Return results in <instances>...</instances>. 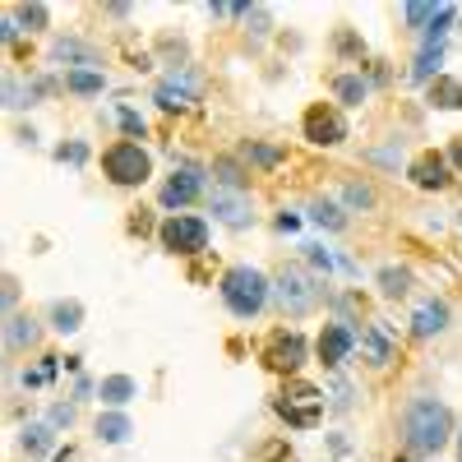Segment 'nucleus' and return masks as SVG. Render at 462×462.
I'll list each match as a JSON object with an SVG mask.
<instances>
[{"label":"nucleus","mask_w":462,"mask_h":462,"mask_svg":"<svg viewBox=\"0 0 462 462\" xmlns=\"http://www.w3.org/2000/svg\"><path fill=\"white\" fill-rule=\"evenodd\" d=\"M402 439L411 453H439L453 439V411L439 398H411L402 411Z\"/></svg>","instance_id":"obj_1"},{"label":"nucleus","mask_w":462,"mask_h":462,"mask_svg":"<svg viewBox=\"0 0 462 462\" xmlns=\"http://www.w3.org/2000/svg\"><path fill=\"white\" fill-rule=\"evenodd\" d=\"M222 300H226V310L236 319H254L263 310V300H268V278L259 273V268H250V263L226 268L222 273Z\"/></svg>","instance_id":"obj_2"},{"label":"nucleus","mask_w":462,"mask_h":462,"mask_svg":"<svg viewBox=\"0 0 462 462\" xmlns=\"http://www.w3.org/2000/svg\"><path fill=\"white\" fill-rule=\"evenodd\" d=\"M278 416H287V426H296V430H315L324 416V393L305 379H291L278 398Z\"/></svg>","instance_id":"obj_3"},{"label":"nucleus","mask_w":462,"mask_h":462,"mask_svg":"<svg viewBox=\"0 0 462 462\" xmlns=\"http://www.w3.org/2000/svg\"><path fill=\"white\" fill-rule=\"evenodd\" d=\"M102 171H106L116 185H143V180L152 176V158H148L139 143L121 139V143H111V148L102 152Z\"/></svg>","instance_id":"obj_4"},{"label":"nucleus","mask_w":462,"mask_h":462,"mask_svg":"<svg viewBox=\"0 0 462 462\" xmlns=\"http://www.w3.org/2000/svg\"><path fill=\"white\" fill-rule=\"evenodd\" d=\"M319 296H324V287L305 273V268H282L278 273V300H282L287 315H310L319 305Z\"/></svg>","instance_id":"obj_5"},{"label":"nucleus","mask_w":462,"mask_h":462,"mask_svg":"<svg viewBox=\"0 0 462 462\" xmlns=\"http://www.w3.org/2000/svg\"><path fill=\"white\" fill-rule=\"evenodd\" d=\"M162 245L171 254H199L208 245V222L204 217H189V213H171L162 222Z\"/></svg>","instance_id":"obj_6"},{"label":"nucleus","mask_w":462,"mask_h":462,"mask_svg":"<svg viewBox=\"0 0 462 462\" xmlns=\"http://www.w3.org/2000/svg\"><path fill=\"white\" fill-rule=\"evenodd\" d=\"M263 365L268 370H282V374L300 370L305 365V337L296 328H278L273 337L263 342Z\"/></svg>","instance_id":"obj_7"},{"label":"nucleus","mask_w":462,"mask_h":462,"mask_svg":"<svg viewBox=\"0 0 462 462\" xmlns=\"http://www.w3.org/2000/svg\"><path fill=\"white\" fill-rule=\"evenodd\" d=\"M300 130H305V139L319 143V148H328V143H342V139H346V121H342V116H337L328 102H315L310 111H305Z\"/></svg>","instance_id":"obj_8"},{"label":"nucleus","mask_w":462,"mask_h":462,"mask_svg":"<svg viewBox=\"0 0 462 462\" xmlns=\"http://www.w3.org/2000/svg\"><path fill=\"white\" fill-rule=\"evenodd\" d=\"M411 180L420 185V189H444L448 180H453V171H448V158L444 152H420V158L411 162Z\"/></svg>","instance_id":"obj_9"},{"label":"nucleus","mask_w":462,"mask_h":462,"mask_svg":"<svg viewBox=\"0 0 462 462\" xmlns=\"http://www.w3.org/2000/svg\"><path fill=\"white\" fill-rule=\"evenodd\" d=\"M352 346H356V333L346 328V324H324V333H319V346H315V352H319V361H324V365H342Z\"/></svg>","instance_id":"obj_10"},{"label":"nucleus","mask_w":462,"mask_h":462,"mask_svg":"<svg viewBox=\"0 0 462 462\" xmlns=\"http://www.w3.org/2000/svg\"><path fill=\"white\" fill-rule=\"evenodd\" d=\"M361 356H365L370 365H389V361L398 356V342L389 337V328H383V324H365V333H361Z\"/></svg>","instance_id":"obj_11"},{"label":"nucleus","mask_w":462,"mask_h":462,"mask_svg":"<svg viewBox=\"0 0 462 462\" xmlns=\"http://www.w3.org/2000/svg\"><path fill=\"white\" fill-rule=\"evenodd\" d=\"M199 189H204V176H199V171H176V176L162 185V204H167V208H185V204L199 199Z\"/></svg>","instance_id":"obj_12"},{"label":"nucleus","mask_w":462,"mask_h":462,"mask_svg":"<svg viewBox=\"0 0 462 462\" xmlns=\"http://www.w3.org/2000/svg\"><path fill=\"white\" fill-rule=\"evenodd\" d=\"M213 213L226 222V226H250V199L241 195V189H217L213 195Z\"/></svg>","instance_id":"obj_13"},{"label":"nucleus","mask_w":462,"mask_h":462,"mask_svg":"<svg viewBox=\"0 0 462 462\" xmlns=\"http://www.w3.org/2000/svg\"><path fill=\"white\" fill-rule=\"evenodd\" d=\"M448 328V305L439 300H426V305H416V315H411V333L416 337H435Z\"/></svg>","instance_id":"obj_14"},{"label":"nucleus","mask_w":462,"mask_h":462,"mask_svg":"<svg viewBox=\"0 0 462 462\" xmlns=\"http://www.w3.org/2000/svg\"><path fill=\"white\" fill-rule=\"evenodd\" d=\"M134 393H139V383H134L130 374H106V379L97 383V398H102L106 407H125Z\"/></svg>","instance_id":"obj_15"},{"label":"nucleus","mask_w":462,"mask_h":462,"mask_svg":"<svg viewBox=\"0 0 462 462\" xmlns=\"http://www.w3.org/2000/svg\"><path fill=\"white\" fill-rule=\"evenodd\" d=\"M195 88H199V79H195V74H185L180 84H176V79H167V84L158 88V102H162L167 111H176V106H189V102H195Z\"/></svg>","instance_id":"obj_16"},{"label":"nucleus","mask_w":462,"mask_h":462,"mask_svg":"<svg viewBox=\"0 0 462 462\" xmlns=\"http://www.w3.org/2000/svg\"><path fill=\"white\" fill-rule=\"evenodd\" d=\"M97 435H102L106 444H125V439L134 435V426H130V416L106 411V416H97Z\"/></svg>","instance_id":"obj_17"},{"label":"nucleus","mask_w":462,"mask_h":462,"mask_svg":"<svg viewBox=\"0 0 462 462\" xmlns=\"http://www.w3.org/2000/svg\"><path fill=\"white\" fill-rule=\"evenodd\" d=\"M430 102L444 106V111H457L462 106V84L448 79V74H435V84H430Z\"/></svg>","instance_id":"obj_18"},{"label":"nucleus","mask_w":462,"mask_h":462,"mask_svg":"<svg viewBox=\"0 0 462 462\" xmlns=\"http://www.w3.org/2000/svg\"><path fill=\"white\" fill-rule=\"evenodd\" d=\"M79 319H84V305H79V300H56V305H51V328L74 333V328H79Z\"/></svg>","instance_id":"obj_19"},{"label":"nucleus","mask_w":462,"mask_h":462,"mask_svg":"<svg viewBox=\"0 0 462 462\" xmlns=\"http://www.w3.org/2000/svg\"><path fill=\"white\" fill-rule=\"evenodd\" d=\"M333 93L346 102V106H356V102H365V93H370V84L361 79V74H342V79L333 84Z\"/></svg>","instance_id":"obj_20"},{"label":"nucleus","mask_w":462,"mask_h":462,"mask_svg":"<svg viewBox=\"0 0 462 462\" xmlns=\"http://www.w3.org/2000/svg\"><path fill=\"white\" fill-rule=\"evenodd\" d=\"M5 337H10V346H32V342H37V319H28V315L10 319Z\"/></svg>","instance_id":"obj_21"},{"label":"nucleus","mask_w":462,"mask_h":462,"mask_svg":"<svg viewBox=\"0 0 462 462\" xmlns=\"http://www.w3.org/2000/svg\"><path fill=\"white\" fill-rule=\"evenodd\" d=\"M379 287H383V296H407L411 273H407V268H383V273H379Z\"/></svg>","instance_id":"obj_22"},{"label":"nucleus","mask_w":462,"mask_h":462,"mask_svg":"<svg viewBox=\"0 0 462 462\" xmlns=\"http://www.w3.org/2000/svg\"><path fill=\"white\" fill-rule=\"evenodd\" d=\"M69 93H102V74L97 69H74L69 79H65Z\"/></svg>","instance_id":"obj_23"},{"label":"nucleus","mask_w":462,"mask_h":462,"mask_svg":"<svg viewBox=\"0 0 462 462\" xmlns=\"http://www.w3.org/2000/svg\"><path fill=\"white\" fill-rule=\"evenodd\" d=\"M51 444H56L51 426H28V430H23V448H28V453H47Z\"/></svg>","instance_id":"obj_24"},{"label":"nucleus","mask_w":462,"mask_h":462,"mask_svg":"<svg viewBox=\"0 0 462 462\" xmlns=\"http://www.w3.org/2000/svg\"><path fill=\"white\" fill-rule=\"evenodd\" d=\"M56 60H84V65H97V51L84 47V42H56Z\"/></svg>","instance_id":"obj_25"},{"label":"nucleus","mask_w":462,"mask_h":462,"mask_svg":"<svg viewBox=\"0 0 462 462\" xmlns=\"http://www.w3.org/2000/svg\"><path fill=\"white\" fill-rule=\"evenodd\" d=\"M342 199L352 204V208H370V204H374V189H370V185H356V180H352V185L342 189Z\"/></svg>","instance_id":"obj_26"},{"label":"nucleus","mask_w":462,"mask_h":462,"mask_svg":"<svg viewBox=\"0 0 462 462\" xmlns=\"http://www.w3.org/2000/svg\"><path fill=\"white\" fill-rule=\"evenodd\" d=\"M435 65H439V47H426V51H420V60H416V79H430V74H435Z\"/></svg>","instance_id":"obj_27"},{"label":"nucleus","mask_w":462,"mask_h":462,"mask_svg":"<svg viewBox=\"0 0 462 462\" xmlns=\"http://www.w3.org/2000/svg\"><path fill=\"white\" fill-rule=\"evenodd\" d=\"M19 23L23 28H42L47 23V5H19Z\"/></svg>","instance_id":"obj_28"},{"label":"nucleus","mask_w":462,"mask_h":462,"mask_svg":"<svg viewBox=\"0 0 462 462\" xmlns=\"http://www.w3.org/2000/svg\"><path fill=\"white\" fill-rule=\"evenodd\" d=\"M310 217H315V222H328V226H342V213H337L333 204H315Z\"/></svg>","instance_id":"obj_29"},{"label":"nucleus","mask_w":462,"mask_h":462,"mask_svg":"<svg viewBox=\"0 0 462 462\" xmlns=\"http://www.w3.org/2000/svg\"><path fill=\"white\" fill-rule=\"evenodd\" d=\"M56 158H60V162H65V158H69V162H84V158H88V148H84V143H69V148L56 152Z\"/></svg>","instance_id":"obj_30"},{"label":"nucleus","mask_w":462,"mask_h":462,"mask_svg":"<svg viewBox=\"0 0 462 462\" xmlns=\"http://www.w3.org/2000/svg\"><path fill=\"white\" fill-rule=\"evenodd\" d=\"M250 158L268 167V162H278V148H250Z\"/></svg>","instance_id":"obj_31"},{"label":"nucleus","mask_w":462,"mask_h":462,"mask_svg":"<svg viewBox=\"0 0 462 462\" xmlns=\"http://www.w3.org/2000/svg\"><path fill=\"white\" fill-rule=\"evenodd\" d=\"M121 125H125L130 134H143V121H139V116H134V111H121Z\"/></svg>","instance_id":"obj_32"},{"label":"nucleus","mask_w":462,"mask_h":462,"mask_svg":"<svg viewBox=\"0 0 462 462\" xmlns=\"http://www.w3.org/2000/svg\"><path fill=\"white\" fill-rule=\"evenodd\" d=\"M69 420H74L69 407H51V426H69Z\"/></svg>","instance_id":"obj_33"},{"label":"nucleus","mask_w":462,"mask_h":462,"mask_svg":"<svg viewBox=\"0 0 462 462\" xmlns=\"http://www.w3.org/2000/svg\"><path fill=\"white\" fill-rule=\"evenodd\" d=\"M217 171H222L226 185H241V176H236V167H231V162H217Z\"/></svg>","instance_id":"obj_34"},{"label":"nucleus","mask_w":462,"mask_h":462,"mask_svg":"<svg viewBox=\"0 0 462 462\" xmlns=\"http://www.w3.org/2000/svg\"><path fill=\"white\" fill-rule=\"evenodd\" d=\"M453 167H462V139L453 143Z\"/></svg>","instance_id":"obj_35"},{"label":"nucleus","mask_w":462,"mask_h":462,"mask_svg":"<svg viewBox=\"0 0 462 462\" xmlns=\"http://www.w3.org/2000/svg\"><path fill=\"white\" fill-rule=\"evenodd\" d=\"M457 457H462V435H457Z\"/></svg>","instance_id":"obj_36"}]
</instances>
